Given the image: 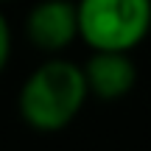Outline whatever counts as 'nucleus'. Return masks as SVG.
Segmentation results:
<instances>
[{"mask_svg":"<svg viewBox=\"0 0 151 151\" xmlns=\"http://www.w3.org/2000/svg\"><path fill=\"white\" fill-rule=\"evenodd\" d=\"M90 95L101 101H118L129 95L137 81V67L129 59V50H92L84 65Z\"/></svg>","mask_w":151,"mask_h":151,"instance_id":"4","label":"nucleus"},{"mask_svg":"<svg viewBox=\"0 0 151 151\" xmlns=\"http://www.w3.org/2000/svg\"><path fill=\"white\" fill-rule=\"evenodd\" d=\"M78 37L92 50H132L151 31V0H78Z\"/></svg>","mask_w":151,"mask_h":151,"instance_id":"2","label":"nucleus"},{"mask_svg":"<svg viewBox=\"0 0 151 151\" xmlns=\"http://www.w3.org/2000/svg\"><path fill=\"white\" fill-rule=\"evenodd\" d=\"M9 56H11V31H9L6 17L0 14V73H3V67L9 65Z\"/></svg>","mask_w":151,"mask_h":151,"instance_id":"5","label":"nucleus"},{"mask_svg":"<svg viewBox=\"0 0 151 151\" xmlns=\"http://www.w3.org/2000/svg\"><path fill=\"white\" fill-rule=\"evenodd\" d=\"M90 87L84 67L67 59H48L25 78L17 98L20 115L37 132H62L81 112Z\"/></svg>","mask_w":151,"mask_h":151,"instance_id":"1","label":"nucleus"},{"mask_svg":"<svg viewBox=\"0 0 151 151\" xmlns=\"http://www.w3.org/2000/svg\"><path fill=\"white\" fill-rule=\"evenodd\" d=\"M0 3H6V0H0Z\"/></svg>","mask_w":151,"mask_h":151,"instance_id":"6","label":"nucleus"},{"mask_svg":"<svg viewBox=\"0 0 151 151\" xmlns=\"http://www.w3.org/2000/svg\"><path fill=\"white\" fill-rule=\"evenodd\" d=\"M25 34L39 50H65L78 37V6L70 0H39L25 20Z\"/></svg>","mask_w":151,"mask_h":151,"instance_id":"3","label":"nucleus"}]
</instances>
